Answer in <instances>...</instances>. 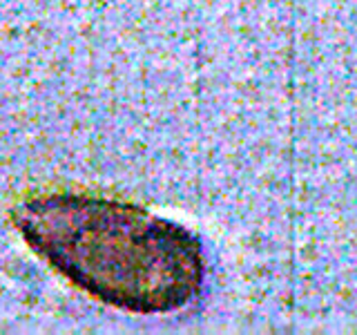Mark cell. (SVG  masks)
<instances>
[{"label":"cell","mask_w":357,"mask_h":335,"mask_svg":"<svg viewBox=\"0 0 357 335\" xmlns=\"http://www.w3.org/2000/svg\"><path fill=\"white\" fill-rule=\"evenodd\" d=\"M16 230L72 286L112 308L161 315L204 288L199 237L130 201L87 193H43L11 212Z\"/></svg>","instance_id":"cell-1"}]
</instances>
